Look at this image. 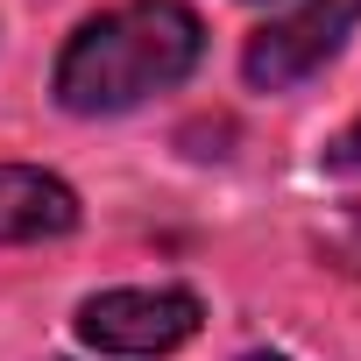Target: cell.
<instances>
[{
    "label": "cell",
    "instance_id": "cell-4",
    "mask_svg": "<svg viewBox=\"0 0 361 361\" xmlns=\"http://www.w3.org/2000/svg\"><path fill=\"white\" fill-rule=\"evenodd\" d=\"M78 227V192L36 163H0V248L15 241H57Z\"/></svg>",
    "mask_w": 361,
    "mask_h": 361
},
{
    "label": "cell",
    "instance_id": "cell-6",
    "mask_svg": "<svg viewBox=\"0 0 361 361\" xmlns=\"http://www.w3.org/2000/svg\"><path fill=\"white\" fill-rule=\"evenodd\" d=\"M241 361H283V354H241Z\"/></svg>",
    "mask_w": 361,
    "mask_h": 361
},
{
    "label": "cell",
    "instance_id": "cell-2",
    "mask_svg": "<svg viewBox=\"0 0 361 361\" xmlns=\"http://www.w3.org/2000/svg\"><path fill=\"white\" fill-rule=\"evenodd\" d=\"M206 326L192 290H99L78 305V340L99 354H177L192 333Z\"/></svg>",
    "mask_w": 361,
    "mask_h": 361
},
{
    "label": "cell",
    "instance_id": "cell-5",
    "mask_svg": "<svg viewBox=\"0 0 361 361\" xmlns=\"http://www.w3.org/2000/svg\"><path fill=\"white\" fill-rule=\"evenodd\" d=\"M326 170H333V177H361V121L326 142Z\"/></svg>",
    "mask_w": 361,
    "mask_h": 361
},
{
    "label": "cell",
    "instance_id": "cell-3",
    "mask_svg": "<svg viewBox=\"0 0 361 361\" xmlns=\"http://www.w3.org/2000/svg\"><path fill=\"white\" fill-rule=\"evenodd\" d=\"M354 22H361V0H305L298 15H283V22L255 29V36H248V50H241L248 85H255V92H283V85L312 78V71L347 43V29H354Z\"/></svg>",
    "mask_w": 361,
    "mask_h": 361
},
{
    "label": "cell",
    "instance_id": "cell-1",
    "mask_svg": "<svg viewBox=\"0 0 361 361\" xmlns=\"http://www.w3.org/2000/svg\"><path fill=\"white\" fill-rule=\"evenodd\" d=\"M206 57V29L185 0H128L92 22L57 57V99L64 114H128L149 92L185 85Z\"/></svg>",
    "mask_w": 361,
    "mask_h": 361
}]
</instances>
